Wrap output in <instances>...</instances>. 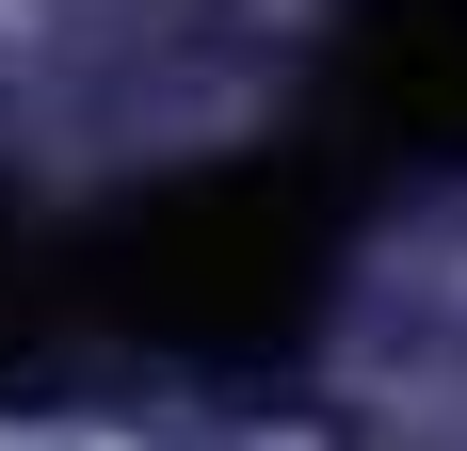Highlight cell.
<instances>
[{
  "label": "cell",
  "mask_w": 467,
  "mask_h": 451,
  "mask_svg": "<svg viewBox=\"0 0 467 451\" xmlns=\"http://www.w3.org/2000/svg\"><path fill=\"white\" fill-rule=\"evenodd\" d=\"M323 81H338V113H355L387 162L467 178V0H355Z\"/></svg>",
  "instance_id": "cell-2"
},
{
  "label": "cell",
  "mask_w": 467,
  "mask_h": 451,
  "mask_svg": "<svg viewBox=\"0 0 467 451\" xmlns=\"http://www.w3.org/2000/svg\"><path fill=\"white\" fill-rule=\"evenodd\" d=\"M65 322H81V274H65V242L0 226V387H33V371L65 355Z\"/></svg>",
  "instance_id": "cell-3"
},
{
  "label": "cell",
  "mask_w": 467,
  "mask_h": 451,
  "mask_svg": "<svg viewBox=\"0 0 467 451\" xmlns=\"http://www.w3.org/2000/svg\"><path fill=\"white\" fill-rule=\"evenodd\" d=\"M338 242H355V210L323 162H193V178H145L97 242H65V274H81V322L178 371H275L323 322Z\"/></svg>",
  "instance_id": "cell-1"
}]
</instances>
